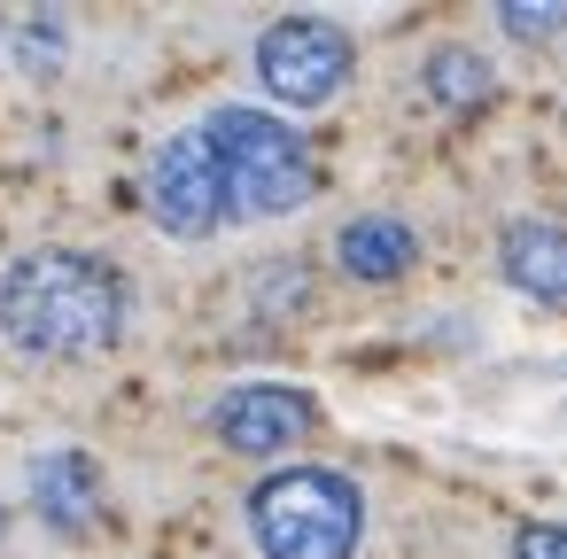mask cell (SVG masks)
<instances>
[{
	"label": "cell",
	"instance_id": "cell-14",
	"mask_svg": "<svg viewBox=\"0 0 567 559\" xmlns=\"http://www.w3.org/2000/svg\"><path fill=\"white\" fill-rule=\"evenodd\" d=\"M0 528H9V505H0Z\"/></svg>",
	"mask_w": 567,
	"mask_h": 559
},
{
	"label": "cell",
	"instance_id": "cell-10",
	"mask_svg": "<svg viewBox=\"0 0 567 559\" xmlns=\"http://www.w3.org/2000/svg\"><path fill=\"white\" fill-rule=\"evenodd\" d=\"M427 94L443 102V110H474V102H489V63L474 55V48H435L427 55Z\"/></svg>",
	"mask_w": 567,
	"mask_h": 559
},
{
	"label": "cell",
	"instance_id": "cell-2",
	"mask_svg": "<svg viewBox=\"0 0 567 559\" xmlns=\"http://www.w3.org/2000/svg\"><path fill=\"white\" fill-rule=\"evenodd\" d=\"M203 148L218 164V187H226V218H288L319 195V172H311V148L288 117L272 110H210L203 125Z\"/></svg>",
	"mask_w": 567,
	"mask_h": 559
},
{
	"label": "cell",
	"instance_id": "cell-1",
	"mask_svg": "<svg viewBox=\"0 0 567 559\" xmlns=\"http://www.w3.org/2000/svg\"><path fill=\"white\" fill-rule=\"evenodd\" d=\"M0 334L32 358H94L125 334V280L86 249H32L0 280Z\"/></svg>",
	"mask_w": 567,
	"mask_h": 559
},
{
	"label": "cell",
	"instance_id": "cell-12",
	"mask_svg": "<svg viewBox=\"0 0 567 559\" xmlns=\"http://www.w3.org/2000/svg\"><path fill=\"white\" fill-rule=\"evenodd\" d=\"M17 55L32 63V79H48V71L63 63V32H55V24H24V32H17Z\"/></svg>",
	"mask_w": 567,
	"mask_h": 559
},
{
	"label": "cell",
	"instance_id": "cell-6",
	"mask_svg": "<svg viewBox=\"0 0 567 559\" xmlns=\"http://www.w3.org/2000/svg\"><path fill=\"white\" fill-rule=\"evenodd\" d=\"M319 427V404L288 381H241L210 404V435L241 458H272V451H296L303 435Z\"/></svg>",
	"mask_w": 567,
	"mask_h": 559
},
{
	"label": "cell",
	"instance_id": "cell-4",
	"mask_svg": "<svg viewBox=\"0 0 567 559\" xmlns=\"http://www.w3.org/2000/svg\"><path fill=\"white\" fill-rule=\"evenodd\" d=\"M350 32L327 24V17H280L257 32V86L280 102V110H319L350 86Z\"/></svg>",
	"mask_w": 567,
	"mask_h": 559
},
{
	"label": "cell",
	"instance_id": "cell-3",
	"mask_svg": "<svg viewBox=\"0 0 567 559\" xmlns=\"http://www.w3.org/2000/svg\"><path fill=\"white\" fill-rule=\"evenodd\" d=\"M249 536L265 559H350L365 536V489L334 466H280L249 489Z\"/></svg>",
	"mask_w": 567,
	"mask_h": 559
},
{
	"label": "cell",
	"instance_id": "cell-11",
	"mask_svg": "<svg viewBox=\"0 0 567 559\" xmlns=\"http://www.w3.org/2000/svg\"><path fill=\"white\" fill-rule=\"evenodd\" d=\"M497 24H505V40H559L567 32V0H505L497 9Z\"/></svg>",
	"mask_w": 567,
	"mask_h": 559
},
{
	"label": "cell",
	"instance_id": "cell-13",
	"mask_svg": "<svg viewBox=\"0 0 567 559\" xmlns=\"http://www.w3.org/2000/svg\"><path fill=\"white\" fill-rule=\"evenodd\" d=\"M513 559H567V528H551V520H528V528L513 536Z\"/></svg>",
	"mask_w": 567,
	"mask_h": 559
},
{
	"label": "cell",
	"instance_id": "cell-5",
	"mask_svg": "<svg viewBox=\"0 0 567 559\" xmlns=\"http://www.w3.org/2000/svg\"><path fill=\"white\" fill-rule=\"evenodd\" d=\"M148 218L172 234V241H210L226 226V187H218V164L203 148V133H172L156 156H148V187H141Z\"/></svg>",
	"mask_w": 567,
	"mask_h": 559
},
{
	"label": "cell",
	"instance_id": "cell-8",
	"mask_svg": "<svg viewBox=\"0 0 567 559\" xmlns=\"http://www.w3.org/2000/svg\"><path fill=\"white\" fill-rule=\"evenodd\" d=\"M497 265L520 296L536 303H567V226L559 218H513L497 234Z\"/></svg>",
	"mask_w": 567,
	"mask_h": 559
},
{
	"label": "cell",
	"instance_id": "cell-7",
	"mask_svg": "<svg viewBox=\"0 0 567 559\" xmlns=\"http://www.w3.org/2000/svg\"><path fill=\"white\" fill-rule=\"evenodd\" d=\"M32 513L63 536H86L102 513V466L86 451H40L32 458Z\"/></svg>",
	"mask_w": 567,
	"mask_h": 559
},
{
	"label": "cell",
	"instance_id": "cell-9",
	"mask_svg": "<svg viewBox=\"0 0 567 559\" xmlns=\"http://www.w3.org/2000/svg\"><path fill=\"white\" fill-rule=\"evenodd\" d=\"M334 257H342V272H350V280H396V272H412L420 241H412V226H404V218L373 210V218H350V226H342Z\"/></svg>",
	"mask_w": 567,
	"mask_h": 559
}]
</instances>
